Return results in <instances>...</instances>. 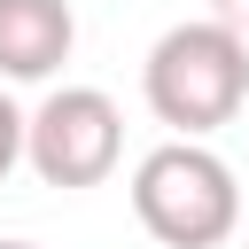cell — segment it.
Wrapping results in <instances>:
<instances>
[{
    "mask_svg": "<svg viewBox=\"0 0 249 249\" xmlns=\"http://www.w3.org/2000/svg\"><path fill=\"white\" fill-rule=\"evenodd\" d=\"M140 93H148L156 124H171V140H202V132L233 124L241 101H249V39L226 31L218 16L171 23V31L148 47Z\"/></svg>",
    "mask_w": 249,
    "mask_h": 249,
    "instance_id": "1",
    "label": "cell"
},
{
    "mask_svg": "<svg viewBox=\"0 0 249 249\" xmlns=\"http://www.w3.org/2000/svg\"><path fill=\"white\" fill-rule=\"evenodd\" d=\"M132 218L163 241V249H218L241 226V187L226 171L218 148L202 140H163L140 156L132 171Z\"/></svg>",
    "mask_w": 249,
    "mask_h": 249,
    "instance_id": "2",
    "label": "cell"
},
{
    "mask_svg": "<svg viewBox=\"0 0 249 249\" xmlns=\"http://www.w3.org/2000/svg\"><path fill=\"white\" fill-rule=\"evenodd\" d=\"M124 156V117L101 86H54L39 109H31V132H23V163L47 179V187H101Z\"/></svg>",
    "mask_w": 249,
    "mask_h": 249,
    "instance_id": "3",
    "label": "cell"
},
{
    "mask_svg": "<svg viewBox=\"0 0 249 249\" xmlns=\"http://www.w3.org/2000/svg\"><path fill=\"white\" fill-rule=\"evenodd\" d=\"M78 47L70 0H0V86H47Z\"/></svg>",
    "mask_w": 249,
    "mask_h": 249,
    "instance_id": "4",
    "label": "cell"
},
{
    "mask_svg": "<svg viewBox=\"0 0 249 249\" xmlns=\"http://www.w3.org/2000/svg\"><path fill=\"white\" fill-rule=\"evenodd\" d=\"M23 132H31V117H23V109L8 101V86H0V179L23 163Z\"/></svg>",
    "mask_w": 249,
    "mask_h": 249,
    "instance_id": "5",
    "label": "cell"
},
{
    "mask_svg": "<svg viewBox=\"0 0 249 249\" xmlns=\"http://www.w3.org/2000/svg\"><path fill=\"white\" fill-rule=\"evenodd\" d=\"M210 16H218L226 31H241V39H249V0H210Z\"/></svg>",
    "mask_w": 249,
    "mask_h": 249,
    "instance_id": "6",
    "label": "cell"
},
{
    "mask_svg": "<svg viewBox=\"0 0 249 249\" xmlns=\"http://www.w3.org/2000/svg\"><path fill=\"white\" fill-rule=\"evenodd\" d=\"M0 249H39V241H0Z\"/></svg>",
    "mask_w": 249,
    "mask_h": 249,
    "instance_id": "7",
    "label": "cell"
}]
</instances>
